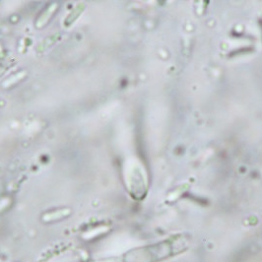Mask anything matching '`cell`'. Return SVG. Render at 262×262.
I'll use <instances>...</instances> for the list:
<instances>
[{
  "mask_svg": "<svg viewBox=\"0 0 262 262\" xmlns=\"http://www.w3.org/2000/svg\"><path fill=\"white\" fill-rule=\"evenodd\" d=\"M188 246L184 238L166 239L150 248L137 250V262H156L182 252Z\"/></svg>",
  "mask_w": 262,
  "mask_h": 262,
  "instance_id": "cell-1",
  "label": "cell"
}]
</instances>
